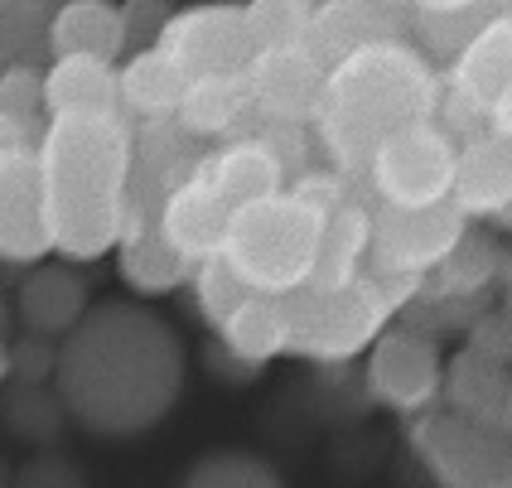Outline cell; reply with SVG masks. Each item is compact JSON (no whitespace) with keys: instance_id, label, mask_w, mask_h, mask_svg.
<instances>
[{"instance_id":"obj_1","label":"cell","mask_w":512,"mask_h":488,"mask_svg":"<svg viewBox=\"0 0 512 488\" xmlns=\"http://www.w3.org/2000/svg\"><path fill=\"white\" fill-rule=\"evenodd\" d=\"M189 382V353L170 319L136 300L92 305L54 348L63 411L92 435L136 440L170 416Z\"/></svg>"},{"instance_id":"obj_2","label":"cell","mask_w":512,"mask_h":488,"mask_svg":"<svg viewBox=\"0 0 512 488\" xmlns=\"http://www.w3.org/2000/svg\"><path fill=\"white\" fill-rule=\"evenodd\" d=\"M54 252L63 261L107 257L131 223V126L126 116H54L39 136Z\"/></svg>"},{"instance_id":"obj_3","label":"cell","mask_w":512,"mask_h":488,"mask_svg":"<svg viewBox=\"0 0 512 488\" xmlns=\"http://www.w3.org/2000/svg\"><path fill=\"white\" fill-rule=\"evenodd\" d=\"M440 102V73L406 39H377L324 73L314 126L339 174H368L372 150L416 121H430Z\"/></svg>"},{"instance_id":"obj_4","label":"cell","mask_w":512,"mask_h":488,"mask_svg":"<svg viewBox=\"0 0 512 488\" xmlns=\"http://www.w3.org/2000/svg\"><path fill=\"white\" fill-rule=\"evenodd\" d=\"M416 281H387V276H353L334 290L300 286L281 295V315L290 329L285 353H305L314 363H343L368 353V344L392 324L401 305L416 295Z\"/></svg>"},{"instance_id":"obj_5","label":"cell","mask_w":512,"mask_h":488,"mask_svg":"<svg viewBox=\"0 0 512 488\" xmlns=\"http://www.w3.org/2000/svg\"><path fill=\"white\" fill-rule=\"evenodd\" d=\"M319 213L290 194H271V199L242 203L228 213V232H223V252L218 257L232 266V276L252 295L281 300L290 290L310 286L314 252H319Z\"/></svg>"},{"instance_id":"obj_6","label":"cell","mask_w":512,"mask_h":488,"mask_svg":"<svg viewBox=\"0 0 512 488\" xmlns=\"http://www.w3.org/2000/svg\"><path fill=\"white\" fill-rule=\"evenodd\" d=\"M372 242L368 271L387 281H426L440 261L455 252V242L474 228L455 203H430V208H368Z\"/></svg>"},{"instance_id":"obj_7","label":"cell","mask_w":512,"mask_h":488,"mask_svg":"<svg viewBox=\"0 0 512 488\" xmlns=\"http://www.w3.org/2000/svg\"><path fill=\"white\" fill-rule=\"evenodd\" d=\"M455 150L459 145L435 126L416 121L397 136L372 150L368 184L382 208H430V203L450 199V179H455Z\"/></svg>"},{"instance_id":"obj_8","label":"cell","mask_w":512,"mask_h":488,"mask_svg":"<svg viewBox=\"0 0 512 488\" xmlns=\"http://www.w3.org/2000/svg\"><path fill=\"white\" fill-rule=\"evenodd\" d=\"M406 435L440 488H512L508 435L459 421L450 411H421Z\"/></svg>"},{"instance_id":"obj_9","label":"cell","mask_w":512,"mask_h":488,"mask_svg":"<svg viewBox=\"0 0 512 488\" xmlns=\"http://www.w3.org/2000/svg\"><path fill=\"white\" fill-rule=\"evenodd\" d=\"M445 353L426 329L387 324L368 344V392L401 416H421L440 402Z\"/></svg>"},{"instance_id":"obj_10","label":"cell","mask_w":512,"mask_h":488,"mask_svg":"<svg viewBox=\"0 0 512 488\" xmlns=\"http://www.w3.org/2000/svg\"><path fill=\"white\" fill-rule=\"evenodd\" d=\"M160 54H170L189 83L199 78H237L252 63V39L242 25V5H189L174 10L160 39Z\"/></svg>"},{"instance_id":"obj_11","label":"cell","mask_w":512,"mask_h":488,"mask_svg":"<svg viewBox=\"0 0 512 488\" xmlns=\"http://www.w3.org/2000/svg\"><path fill=\"white\" fill-rule=\"evenodd\" d=\"M450 102L474 112L493 136H508L512 126V15L493 25L450 63V87H440Z\"/></svg>"},{"instance_id":"obj_12","label":"cell","mask_w":512,"mask_h":488,"mask_svg":"<svg viewBox=\"0 0 512 488\" xmlns=\"http://www.w3.org/2000/svg\"><path fill=\"white\" fill-rule=\"evenodd\" d=\"M49 252H54V228H49L39 155L34 150L5 155L0 160V261L39 266Z\"/></svg>"},{"instance_id":"obj_13","label":"cell","mask_w":512,"mask_h":488,"mask_svg":"<svg viewBox=\"0 0 512 488\" xmlns=\"http://www.w3.org/2000/svg\"><path fill=\"white\" fill-rule=\"evenodd\" d=\"M242 83H247L252 116H261V126H305V121H314V107H319L324 68L305 54V44L261 49L242 68Z\"/></svg>"},{"instance_id":"obj_14","label":"cell","mask_w":512,"mask_h":488,"mask_svg":"<svg viewBox=\"0 0 512 488\" xmlns=\"http://www.w3.org/2000/svg\"><path fill=\"white\" fill-rule=\"evenodd\" d=\"M228 213L232 208L208 189V179H203L199 165H194V174H189L184 184H174L170 194L160 199V208H155V232L170 242V252L179 261L203 266V261H213L223 252Z\"/></svg>"},{"instance_id":"obj_15","label":"cell","mask_w":512,"mask_h":488,"mask_svg":"<svg viewBox=\"0 0 512 488\" xmlns=\"http://www.w3.org/2000/svg\"><path fill=\"white\" fill-rule=\"evenodd\" d=\"M503 15H512L508 0H416V5H406V44L430 68L455 63Z\"/></svg>"},{"instance_id":"obj_16","label":"cell","mask_w":512,"mask_h":488,"mask_svg":"<svg viewBox=\"0 0 512 488\" xmlns=\"http://www.w3.org/2000/svg\"><path fill=\"white\" fill-rule=\"evenodd\" d=\"M377 39H406V10L392 5H358V0H329L314 5L310 29H305V54L329 73L348 54L368 49Z\"/></svg>"},{"instance_id":"obj_17","label":"cell","mask_w":512,"mask_h":488,"mask_svg":"<svg viewBox=\"0 0 512 488\" xmlns=\"http://www.w3.org/2000/svg\"><path fill=\"white\" fill-rule=\"evenodd\" d=\"M450 203L469 223H508L512 213V155L508 136H474L455 150Z\"/></svg>"},{"instance_id":"obj_18","label":"cell","mask_w":512,"mask_h":488,"mask_svg":"<svg viewBox=\"0 0 512 488\" xmlns=\"http://www.w3.org/2000/svg\"><path fill=\"white\" fill-rule=\"evenodd\" d=\"M440 397H445V411H450V416L474 421V426H484V431H493V435H508V421H512L508 363L484 358V353H474V348H459L455 358L445 363Z\"/></svg>"},{"instance_id":"obj_19","label":"cell","mask_w":512,"mask_h":488,"mask_svg":"<svg viewBox=\"0 0 512 488\" xmlns=\"http://www.w3.org/2000/svg\"><path fill=\"white\" fill-rule=\"evenodd\" d=\"M87 310H92V290H87L83 271L73 261H44L20 281L10 315L20 319L34 339H63Z\"/></svg>"},{"instance_id":"obj_20","label":"cell","mask_w":512,"mask_h":488,"mask_svg":"<svg viewBox=\"0 0 512 488\" xmlns=\"http://www.w3.org/2000/svg\"><path fill=\"white\" fill-rule=\"evenodd\" d=\"M44 112L54 116H121L116 63L102 58H49L44 63Z\"/></svg>"},{"instance_id":"obj_21","label":"cell","mask_w":512,"mask_h":488,"mask_svg":"<svg viewBox=\"0 0 512 488\" xmlns=\"http://www.w3.org/2000/svg\"><path fill=\"white\" fill-rule=\"evenodd\" d=\"M199 174L208 179V189L228 208H242V203L271 199V194H285V174L276 165V155L261 145V136H237L223 150H213L208 160H199Z\"/></svg>"},{"instance_id":"obj_22","label":"cell","mask_w":512,"mask_h":488,"mask_svg":"<svg viewBox=\"0 0 512 488\" xmlns=\"http://www.w3.org/2000/svg\"><path fill=\"white\" fill-rule=\"evenodd\" d=\"M126 54L121 5L112 0H68L49 15V58H102L116 63Z\"/></svg>"},{"instance_id":"obj_23","label":"cell","mask_w":512,"mask_h":488,"mask_svg":"<svg viewBox=\"0 0 512 488\" xmlns=\"http://www.w3.org/2000/svg\"><path fill=\"white\" fill-rule=\"evenodd\" d=\"M116 83H121V116L136 112L141 121H174L189 92L184 68L160 49H136L126 63H116Z\"/></svg>"},{"instance_id":"obj_24","label":"cell","mask_w":512,"mask_h":488,"mask_svg":"<svg viewBox=\"0 0 512 488\" xmlns=\"http://www.w3.org/2000/svg\"><path fill=\"white\" fill-rule=\"evenodd\" d=\"M116 271H121V281L136 290V295H145V300L174 295V290L194 276V266L174 257L170 242L155 232V223H126L121 242H116Z\"/></svg>"},{"instance_id":"obj_25","label":"cell","mask_w":512,"mask_h":488,"mask_svg":"<svg viewBox=\"0 0 512 488\" xmlns=\"http://www.w3.org/2000/svg\"><path fill=\"white\" fill-rule=\"evenodd\" d=\"M247 121H252V97H247L242 73L237 78H199V83H189L179 112H174V126L184 136H199V141H213V136H232L237 141V131ZM242 136H252V131H242Z\"/></svg>"},{"instance_id":"obj_26","label":"cell","mask_w":512,"mask_h":488,"mask_svg":"<svg viewBox=\"0 0 512 488\" xmlns=\"http://www.w3.org/2000/svg\"><path fill=\"white\" fill-rule=\"evenodd\" d=\"M368 242H372V223L363 203H343L334 208L324 223H319V252H314V271L310 286L314 290H334L353 276L368 271Z\"/></svg>"},{"instance_id":"obj_27","label":"cell","mask_w":512,"mask_h":488,"mask_svg":"<svg viewBox=\"0 0 512 488\" xmlns=\"http://www.w3.org/2000/svg\"><path fill=\"white\" fill-rule=\"evenodd\" d=\"M493 276L498 281L508 276V252H503V242H493L488 228H469L455 242V252L430 271V286L440 300H469V295H484Z\"/></svg>"},{"instance_id":"obj_28","label":"cell","mask_w":512,"mask_h":488,"mask_svg":"<svg viewBox=\"0 0 512 488\" xmlns=\"http://www.w3.org/2000/svg\"><path fill=\"white\" fill-rule=\"evenodd\" d=\"M218 334H223V353L237 358L242 368H261V363L281 358L285 348H290V329H285L281 300H266V295H252Z\"/></svg>"},{"instance_id":"obj_29","label":"cell","mask_w":512,"mask_h":488,"mask_svg":"<svg viewBox=\"0 0 512 488\" xmlns=\"http://www.w3.org/2000/svg\"><path fill=\"white\" fill-rule=\"evenodd\" d=\"M49 15H54V5H39V0H0V73L5 68H44Z\"/></svg>"},{"instance_id":"obj_30","label":"cell","mask_w":512,"mask_h":488,"mask_svg":"<svg viewBox=\"0 0 512 488\" xmlns=\"http://www.w3.org/2000/svg\"><path fill=\"white\" fill-rule=\"evenodd\" d=\"M179 488H290L281 469L256 450H208L189 464Z\"/></svg>"},{"instance_id":"obj_31","label":"cell","mask_w":512,"mask_h":488,"mask_svg":"<svg viewBox=\"0 0 512 488\" xmlns=\"http://www.w3.org/2000/svg\"><path fill=\"white\" fill-rule=\"evenodd\" d=\"M310 15H314L310 0H252V5H242V25H247V39H252V54L305 44Z\"/></svg>"},{"instance_id":"obj_32","label":"cell","mask_w":512,"mask_h":488,"mask_svg":"<svg viewBox=\"0 0 512 488\" xmlns=\"http://www.w3.org/2000/svg\"><path fill=\"white\" fill-rule=\"evenodd\" d=\"M189 281H194V290H199V310H203V319H208L213 329H223V324H228V319L252 300V290L232 276V266L223 257L194 266V276H189Z\"/></svg>"},{"instance_id":"obj_33","label":"cell","mask_w":512,"mask_h":488,"mask_svg":"<svg viewBox=\"0 0 512 488\" xmlns=\"http://www.w3.org/2000/svg\"><path fill=\"white\" fill-rule=\"evenodd\" d=\"M0 116L25 121V126H49L44 112V68H5L0 73Z\"/></svg>"},{"instance_id":"obj_34","label":"cell","mask_w":512,"mask_h":488,"mask_svg":"<svg viewBox=\"0 0 512 488\" xmlns=\"http://www.w3.org/2000/svg\"><path fill=\"white\" fill-rule=\"evenodd\" d=\"M285 194H290L295 203H305V208H310V213H319V218H329V213H334V208H343V203H358V199H353V179H348V174H339L334 165H329V170H314V165H310V170L300 174Z\"/></svg>"},{"instance_id":"obj_35","label":"cell","mask_w":512,"mask_h":488,"mask_svg":"<svg viewBox=\"0 0 512 488\" xmlns=\"http://www.w3.org/2000/svg\"><path fill=\"white\" fill-rule=\"evenodd\" d=\"M474 353H484V358H498V363H508L512 353V334H508V310H484V315L469 324V344Z\"/></svg>"},{"instance_id":"obj_36","label":"cell","mask_w":512,"mask_h":488,"mask_svg":"<svg viewBox=\"0 0 512 488\" xmlns=\"http://www.w3.org/2000/svg\"><path fill=\"white\" fill-rule=\"evenodd\" d=\"M174 10L170 5H121V29H126V49L136 44V39H150V49H155V39H160V29L170 20Z\"/></svg>"},{"instance_id":"obj_37","label":"cell","mask_w":512,"mask_h":488,"mask_svg":"<svg viewBox=\"0 0 512 488\" xmlns=\"http://www.w3.org/2000/svg\"><path fill=\"white\" fill-rule=\"evenodd\" d=\"M39 136H44L39 126L0 116V160H5V155H20V150H39Z\"/></svg>"},{"instance_id":"obj_38","label":"cell","mask_w":512,"mask_h":488,"mask_svg":"<svg viewBox=\"0 0 512 488\" xmlns=\"http://www.w3.org/2000/svg\"><path fill=\"white\" fill-rule=\"evenodd\" d=\"M0 382H10V344L0 339Z\"/></svg>"},{"instance_id":"obj_39","label":"cell","mask_w":512,"mask_h":488,"mask_svg":"<svg viewBox=\"0 0 512 488\" xmlns=\"http://www.w3.org/2000/svg\"><path fill=\"white\" fill-rule=\"evenodd\" d=\"M5 329H10V305H5V295H0V339H5Z\"/></svg>"}]
</instances>
